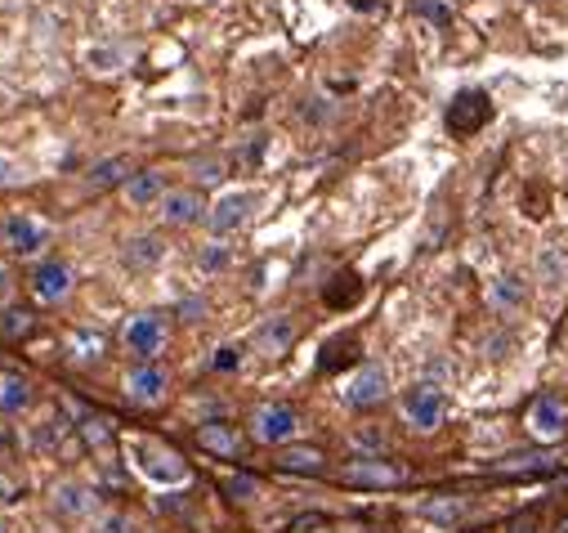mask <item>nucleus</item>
I'll return each mask as SVG.
<instances>
[{
	"label": "nucleus",
	"instance_id": "1",
	"mask_svg": "<svg viewBox=\"0 0 568 533\" xmlns=\"http://www.w3.org/2000/svg\"><path fill=\"white\" fill-rule=\"evenodd\" d=\"M121 449H125V462L134 466V475H144L153 489H184V484L193 480L184 453L171 449L166 440H153V435H125Z\"/></svg>",
	"mask_w": 568,
	"mask_h": 533
},
{
	"label": "nucleus",
	"instance_id": "2",
	"mask_svg": "<svg viewBox=\"0 0 568 533\" xmlns=\"http://www.w3.org/2000/svg\"><path fill=\"white\" fill-rule=\"evenodd\" d=\"M260 202H264V193L251 189V184L220 189V193L211 198V207H206V233H211V238H233V233H242V229L255 220Z\"/></svg>",
	"mask_w": 568,
	"mask_h": 533
},
{
	"label": "nucleus",
	"instance_id": "3",
	"mask_svg": "<svg viewBox=\"0 0 568 533\" xmlns=\"http://www.w3.org/2000/svg\"><path fill=\"white\" fill-rule=\"evenodd\" d=\"M448 390L439 381H412L403 394H398V413L412 431L420 435H435L444 422H448Z\"/></svg>",
	"mask_w": 568,
	"mask_h": 533
},
{
	"label": "nucleus",
	"instance_id": "4",
	"mask_svg": "<svg viewBox=\"0 0 568 533\" xmlns=\"http://www.w3.org/2000/svg\"><path fill=\"white\" fill-rule=\"evenodd\" d=\"M54 238H59V233H54V224H50L41 211H10V215H6V238H0V242L10 247V255L37 264V260L50 255Z\"/></svg>",
	"mask_w": 568,
	"mask_h": 533
},
{
	"label": "nucleus",
	"instance_id": "5",
	"mask_svg": "<svg viewBox=\"0 0 568 533\" xmlns=\"http://www.w3.org/2000/svg\"><path fill=\"white\" fill-rule=\"evenodd\" d=\"M121 341L134 354V363H158V354H166V345H171V323L158 310H134L121 323Z\"/></svg>",
	"mask_w": 568,
	"mask_h": 533
},
{
	"label": "nucleus",
	"instance_id": "6",
	"mask_svg": "<svg viewBox=\"0 0 568 533\" xmlns=\"http://www.w3.org/2000/svg\"><path fill=\"white\" fill-rule=\"evenodd\" d=\"M28 292H32V301L37 305H45V310H59V305H68L72 301V292H77V270L63 260V255H45V260H37L32 264V274H28Z\"/></svg>",
	"mask_w": 568,
	"mask_h": 533
},
{
	"label": "nucleus",
	"instance_id": "7",
	"mask_svg": "<svg viewBox=\"0 0 568 533\" xmlns=\"http://www.w3.org/2000/svg\"><path fill=\"white\" fill-rule=\"evenodd\" d=\"M389 372L385 363H358L345 381H341V404L354 409V413H367V409H381L389 399Z\"/></svg>",
	"mask_w": 568,
	"mask_h": 533
},
{
	"label": "nucleus",
	"instance_id": "8",
	"mask_svg": "<svg viewBox=\"0 0 568 533\" xmlns=\"http://www.w3.org/2000/svg\"><path fill=\"white\" fill-rule=\"evenodd\" d=\"M296 435H301V413L292 404H277L273 399V404H260L251 413V440L264 449H287L296 444Z\"/></svg>",
	"mask_w": 568,
	"mask_h": 533
},
{
	"label": "nucleus",
	"instance_id": "9",
	"mask_svg": "<svg viewBox=\"0 0 568 533\" xmlns=\"http://www.w3.org/2000/svg\"><path fill=\"white\" fill-rule=\"evenodd\" d=\"M50 511L59 520H68V524H81V520H99L103 515L99 511V493L85 480H77V475H63V480L50 484Z\"/></svg>",
	"mask_w": 568,
	"mask_h": 533
},
{
	"label": "nucleus",
	"instance_id": "10",
	"mask_svg": "<svg viewBox=\"0 0 568 533\" xmlns=\"http://www.w3.org/2000/svg\"><path fill=\"white\" fill-rule=\"evenodd\" d=\"M121 390H125V399L134 409H158V404H166V394H171V372L162 363H134L125 372Z\"/></svg>",
	"mask_w": 568,
	"mask_h": 533
},
{
	"label": "nucleus",
	"instance_id": "11",
	"mask_svg": "<svg viewBox=\"0 0 568 533\" xmlns=\"http://www.w3.org/2000/svg\"><path fill=\"white\" fill-rule=\"evenodd\" d=\"M528 435L537 444H559L568 435V404L559 394H537L532 404H528V418H524Z\"/></svg>",
	"mask_w": 568,
	"mask_h": 533
},
{
	"label": "nucleus",
	"instance_id": "12",
	"mask_svg": "<svg viewBox=\"0 0 568 533\" xmlns=\"http://www.w3.org/2000/svg\"><path fill=\"white\" fill-rule=\"evenodd\" d=\"M493 121V99L488 90L470 86V90H457L453 103H448V130L453 135H475V130H484Z\"/></svg>",
	"mask_w": 568,
	"mask_h": 533
},
{
	"label": "nucleus",
	"instance_id": "13",
	"mask_svg": "<svg viewBox=\"0 0 568 533\" xmlns=\"http://www.w3.org/2000/svg\"><path fill=\"white\" fill-rule=\"evenodd\" d=\"M206 198L193 189V184H184V189H166V198H162V207H158V220L166 224V229H193V224H206Z\"/></svg>",
	"mask_w": 568,
	"mask_h": 533
},
{
	"label": "nucleus",
	"instance_id": "14",
	"mask_svg": "<svg viewBox=\"0 0 568 533\" xmlns=\"http://www.w3.org/2000/svg\"><path fill=\"white\" fill-rule=\"evenodd\" d=\"M341 480L354 489H398L407 480V471L389 457H354V462H345Z\"/></svg>",
	"mask_w": 568,
	"mask_h": 533
},
{
	"label": "nucleus",
	"instance_id": "15",
	"mask_svg": "<svg viewBox=\"0 0 568 533\" xmlns=\"http://www.w3.org/2000/svg\"><path fill=\"white\" fill-rule=\"evenodd\" d=\"M484 296H488V310L493 314H519L528 305L532 288H528V279L519 270H501V274H493V283H488Z\"/></svg>",
	"mask_w": 568,
	"mask_h": 533
},
{
	"label": "nucleus",
	"instance_id": "16",
	"mask_svg": "<svg viewBox=\"0 0 568 533\" xmlns=\"http://www.w3.org/2000/svg\"><path fill=\"white\" fill-rule=\"evenodd\" d=\"M121 198H125V207H130V211H158V207H162V198H166V175H162V171H153V167L134 171V175L121 184Z\"/></svg>",
	"mask_w": 568,
	"mask_h": 533
},
{
	"label": "nucleus",
	"instance_id": "17",
	"mask_svg": "<svg viewBox=\"0 0 568 533\" xmlns=\"http://www.w3.org/2000/svg\"><path fill=\"white\" fill-rule=\"evenodd\" d=\"M251 345H255V354H264V359H282V354L296 345V323H292L287 314H273V319H264V323L251 332Z\"/></svg>",
	"mask_w": 568,
	"mask_h": 533
},
{
	"label": "nucleus",
	"instance_id": "18",
	"mask_svg": "<svg viewBox=\"0 0 568 533\" xmlns=\"http://www.w3.org/2000/svg\"><path fill=\"white\" fill-rule=\"evenodd\" d=\"M81 68L90 77H121L130 68V50L121 41H90L81 46Z\"/></svg>",
	"mask_w": 568,
	"mask_h": 533
},
{
	"label": "nucleus",
	"instance_id": "19",
	"mask_svg": "<svg viewBox=\"0 0 568 533\" xmlns=\"http://www.w3.org/2000/svg\"><path fill=\"white\" fill-rule=\"evenodd\" d=\"M166 260V242L158 233H134L121 242V264L134 274H144V270H158V264Z\"/></svg>",
	"mask_w": 568,
	"mask_h": 533
},
{
	"label": "nucleus",
	"instance_id": "20",
	"mask_svg": "<svg viewBox=\"0 0 568 533\" xmlns=\"http://www.w3.org/2000/svg\"><path fill=\"white\" fill-rule=\"evenodd\" d=\"M32 404H37L32 376H23V372H0V413H6V418H23V413H32Z\"/></svg>",
	"mask_w": 568,
	"mask_h": 533
},
{
	"label": "nucleus",
	"instance_id": "21",
	"mask_svg": "<svg viewBox=\"0 0 568 533\" xmlns=\"http://www.w3.org/2000/svg\"><path fill=\"white\" fill-rule=\"evenodd\" d=\"M273 466L287 471V475H323L327 471V453L314 449V444H287V449H277Z\"/></svg>",
	"mask_w": 568,
	"mask_h": 533
},
{
	"label": "nucleus",
	"instance_id": "22",
	"mask_svg": "<svg viewBox=\"0 0 568 533\" xmlns=\"http://www.w3.org/2000/svg\"><path fill=\"white\" fill-rule=\"evenodd\" d=\"M197 444L211 457H237L242 453V431L233 422H202L197 426Z\"/></svg>",
	"mask_w": 568,
	"mask_h": 533
},
{
	"label": "nucleus",
	"instance_id": "23",
	"mask_svg": "<svg viewBox=\"0 0 568 533\" xmlns=\"http://www.w3.org/2000/svg\"><path fill=\"white\" fill-rule=\"evenodd\" d=\"M537 279L546 283V292H559L568 283V251L564 247H541L537 255Z\"/></svg>",
	"mask_w": 568,
	"mask_h": 533
},
{
	"label": "nucleus",
	"instance_id": "24",
	"mask_svg": "<svg viewBox=\"0 0 568 533\" xmlns=\"http://www.w3.org/2000/svg\"><path fill=\"white\" fill-rule=\"evenodd\" d=\"M197 270H202L206 279L233 270V247H229V238H206V242L197 247Z\"/></svg>",
	"mask_w": 568,
	"mask_h": 533
},
{
	"label": "nucleus",
	"instance_id": "25",
	"mask_svg": "<svg viewBox=\"0 0 568 533\" xmlns=\"http://www.w3.org/2000/svg\"><path fill=\"white\" fill-rule=\"evenodd\" d=\"M134 175V167H130V158H103V162H94L90 171H85V180L94 184V189H108V184H125Z\"/></svg>",
	"mask_w": 568,
	"mask_h": 533
},
{
	"label": "nucleus",
	"instance_id": "26",
	"mask_svg": "<svg viewBox=\"0 0 568 533\" xmlns=\"http://www.w3.org/2000/svg\"><path fill=\"white\" fill-rule=\"evenodd\" d=\"M416 511H420L425 520H435V524H457V520H466L470 502H466V497H430V502H420Z\"/></svg>",
	"mask_w": 568,
	"mask_h": 533
},
{
	"label": "nucleus",
	"instance_id": "27",
	"mask_svg": "<svg viewBox=\"0 0 568 533\" xmlns=\"http://www.w3.org/2000/svg\"><path fill=\"white\" fill-rule=\"evenodd\" d=\"M68 350H72L77 363H90V359L103 354V336H99V332H72V336H68Z\"/></svg>",
	"mask_w": 568,
	"mask_h": 533
},
{
	"label": "nucleus",
	"instance_id": "28",
	"mask_svg": "<svg viewBox=\"0 0 568 533\" xmlns=\"http://www.w3.org/2000/svg\"><path fill=\"white\" fill-rule=\"evenodd\" d=\"M242 359H246V350H242V345H220V350L211 354V372H237V368H242Z\"/></svg>",
	"mask_w": 568,
	"mask_h": 533
},
{
	"label": "nucleus",
	"instance_id": "29",
	"mask_svg": "<svg viewBox=\"0 0 568 533\" xmlns=\"http://www.w3.org/2000/svg\"><path fill=\"white\" fill-rule=\"evenodd\" d=\"M224 493H229L233 502H251V497L260 493V480H255V475H229V480H224Z\"/></svg>",
	"mask_w": 568,
	"mask_h": 533
},
{
	"label": "nucleus",
	"instance_id": "30",
	"mask_svg": "<svg viewBox=\"0 0 568 533\" xmlns=\"http://www.w3.org/2000/svg\"><path fill=\"white\" fill-rule=\"evenodd\" d=\"M0 328H6V336H28L32 332V314L28 310H6V319H0Z\"/></svg>",
	"mask_w": 568,
	"mask_h": 533
},
{
	"label": "nucleus",
	"instance_id": "31",
	"mask_svg": "<svg viewBox=\"0 0 568 533\" xmlns=\"http://www.w3.org/2000/svg\"><path fill=\"white\" fill-rule=\"evenodd\" d=\"M94 533H134V524H130V515H121V511H103V515L94 520Z\"/></svg>",
	"mask_w": 568,
	"mask_h": 533
},
{
	"label": "nucleus",
	"instance_id": "32",
	"mask_svg": "<svg viewBox=\"0 0 568 533\" xmlns=\"http://www.w3.org/2000/svg\"><path fill=\"white\" fill-rule=\"evenodd\" d=\"M193 180H197V184H220V180H224V162H220V158L193 162Z\"/></svg>",
	"mask_w": 568,
	"mask_h": 533
},
{
	"label": "nucleus",
	"instance_id": "33",
	"mask_svg": "<svg viewBox=\"0 0 568 533\" xmlns=\"http://www.w3.org/2000/svg\"><path fill=\"white\" fill-rule=\"evenodd\" d=\"M14 292H19V283H14V270L6 260H0V314H6L10 305H14Z\"/></svg>",
	"mask_w": 568,
	"mask_h": 533
},
{
	"label": "nucleus",
	"instance_id": "34",
	"mask_svg": "<svg viewBox=\"0 0 568 533\" xmlns=\"http://www.w3.org/2000/svg\"><path fill=\"white\" fill-rule=\"evenodd\" d=\"M19 180H23V167H19V158L0 149V189H10V184H19Z\"/></svg>",
	"mask_w": 568,
	"mask_h": 533
},
{
	"label": "nucleus",
	"instance_id": "35",
	"mask_svg": "<svg viewBox=\"0 0 568 533\" xmlns=\"http://www.w3.org/2000/svg\"><path fill=\"white\" fill-rule=\"evenodd\" d=\"M180 314H184L189 323H197V319H206V301H197V296H189V301L180 305Z\"/></svg>",
	"mask_w": 568,
	"mask_h": 533
},
{
	"label": "nucleus",
	"instance_id": "36",
	"mask_svg": "<svg viewBox=\"0 0 568 533\" xmlns=\"http://www.w3.org/2000/svg\"><path fill=\"white\" fill-rule=\"evenodd\" d=\"M506 533H541V520L537 515H519V520H510Z\"/></svg>",
	"mask_w": 568,
	"mask_h": 533
},
{
	"label": "nucleus",
	"instance_id": "37",
	"mask_svg": "<svg viewBox=\"0 0 568 533\" xmlns=\"http://www.w3.org/2000/svg\"><path fill=\"white\" fill-rule=\"evenodd\" d=\"M420 14H425V19H439V23H448V10L439 6V0H420Z\"/></svg>",
	"mask_w": 568,
	"mask_h": 533
},
{
	"label": "nucleus",
	"instance_id": "38",
	"mask_svg": "<svg viewBox=\"0 0 568 533\" xmlns=\"http://www.w3.org/2000/svg\"><path fill=\"white\" fill-rule=\"evenodd\" d=\"M354 10H376V0H349Z\"/></svg>",
	"mask_w": 568,
	"mask_h": 533
},
{
	"label": "nucleus",
	"instance_id": "39",
	"mask_svg": "<svg viewBox=\"0 0 568 533\" xmlns=\"http://www.w3.org/2000/svg\"><path fill=\"white\" fill-rule=\"evenodd\" d=\"M318 533H349V529H341V524H318Z\"/></svg>",
	"mask_w": 568,
	"mask_h": 533
},
{
	"label": "nucleus",
	"instance_id": "40",
	"mask_svg": "<svg viewBox=\"0 0 568 533\" xmlns=\"http://www.w3.org/2000/svg\"><path fill=\"white\" fill-rule=\"evenodd\" d=\"M555 533H568V515H564V520H559V524H555Z\"/></svg>",
	"mask_w": 568,
	"mask_h": 533
},
{
	"label": "nucleus",
	"instance_id": "41",
	"mask_svg": "<svg viewBox=\"0 0 568 533\" xmlns=\"http://www.w3.org/2000/svg\"><path fill=\"white\" fill-rule=\"evenodd\" d=\"M0 238H6V215H0Z\"/></svg>",
	"mask_w": 568,
	"mask_h": 533
},
{
	"label": "nucleus",
	"instance_id": "42",
	"mask_svg": "<svg viewBox=\"0 0 568 533\" xmlns=\"http://www.w3.org/2000/svg\"><path fill=\"white\" fill-rule=\"evenodd\" d=\"M0 533H6V529H0Z\"/></svg>",
	"mask_w": 568,
	"mask_h": 533
}]
</instances>
